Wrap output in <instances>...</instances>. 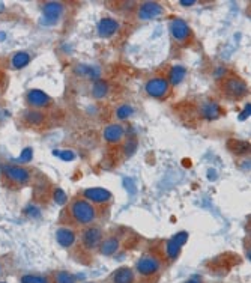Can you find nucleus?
Masks as SVG:
<instances>
[{
    "label": "nucleus",
    "instance_id": "7ed1b4c3",
    "mask_svg": "<svg viewBox=\"0 0 251 283\" xmlns=\"http://www.w3.org/2000/svg\"><path fill=\"white\" fill-rule=\"evenodd\" d=\"M102 229L98 228V226H89V228H86L85 231H83L81 234V244L83 247H85L86 250H96L102 241Z\"/></svg>",
    "mask_w": 251,
    "mask_h": 283
},
{
    "label": "nucleus",
    "instance_id": "a878e982",
    "mask_svg": "<svg viewBox=\"0 0 251 283\" xmlns=\"http://www.w3.org/2000/svg\"><path fill=\"white\" fill-rule=\"evenodd\" d=\"M21 283H50L48 277L45 276H35V274H27L21 277Z\"/></svg>",
    "mask_w": 251,
    "mask_h": 283
},
{
    "label": "nucleus",
    "instance_id": "6e6552de",
    "mask_svg": "<svg viewBox=\"0 0 251 283\" xmlns=\"http://www.w3.org/2000/svg\"><path fill=\"white\" fill-rule=\"evenodd\" d=\"M164 12L162 6L157 2H145L140 8H138V18L140 20H152L157 18L158 15H161Z\"/></svg>",
    "mask_w": 251,
    "mask_h": 283
},
{
    "label": "nucleus",
    "instance_id": "ddd939ff",
    "mask_svg": "<svg viewBox=\"0 0 251 283\" xmlns=\"http://www.w3.org/2000/svg\"><path fill=\"white\" fill-rule=\"evenodd\" d=\"M119 31V23L115 18H102L98 23V34L102 38H110L111 35H115Z\"/></svg>",
    "mask_w": 251,
    "mask_h": 283
},
{
    "label": "nucleus",
    "instance_id": "7c9ffc66",
    "mask_svg": "<svg viewBox=\"0 0 251 283\" xmlns=\"http://www.w3.org/2000/svg\"><path fill=\"white\" fill-rule=\"evenodd\" d=\"M54 155H59L63 161H71V160H74L75 158V154L72 152V151H62V152H53Z\"/></svg>",
    "mask_w": 251,
    "mask_h": 283
},
{
    "label": "nucleus",
    "instance_id": "bb28decb",
    "mask_svg": "<svg viewBox=\"0 0 251 283\" xmlns=\"http://www.w3.org/2000/svg\"><path fill=\"white\" fill-rule=\"evenodd\" d=\"M134 113V108L131 107V106H128V104H124V106H121L119 108H118V111H116V115H118V118L119 119H128L131 115Z\"/></svg>",
    "mask_w": 251,
    "mask_h": 283
},
{
    "label": "nucleus",
    "instance_id": "9b49d317",
    "mask_svg": "<svg viewBox=\"0 0 251 283\" xmlns=\"http://www.w3.org/2000/svg\"><path fill=\"white\" fill-rule=\"evenodd\" d=\"M26 100H27V103H29L33 108L48 107L50 103H51L50 97H48L45 92L39 91V89H32V91H29V94L26 95Z\"/></svg>",
    "mask_w": 251,
    "mask_h": 283
},
{
    "label": "nucleus",
    "instance_id": "c9c22d12",
    "mask_svg": "<svg viewBox=\"0 0 251 283\" xmlns=\"http://www.w3.org/2000/svg\"><path fill=\"white\" fill-rule=\"evenodd\" d=\"M2 283H5V282H2Z\"/></svg>",
    "mask_w": 251,
    "mask_h": 283
},
{
    "label": "nucleus",
    "instance_id": "1a4fd4ad",
    "mask_svg": "<svg viewBox=\"0 0 251 283\" xmlns=\"http://www.w3.org/2000/svg\"><path fill=\"white\" fill-rule=\"evenodd\" d=\"M85 197L88 199V202L91 204H105L111 199V193L105 188H99V187H95V188H88L85 190Z\"/></svg>",
    "mask_w": 251,
    "mask_h": 283
},
{
    "label": "nucleus",
    "instance_id": "473e14b6",
    "mask_svg": "<svg viewBox=\"0 0 251 283\" xmlns=\"http://www.w3.org/2000/svg\"><path fill=\"white\" fill-rule=\"evenodd\" d=\"M250 111H251V106H250V104H247V106H245V108H244V111L241 113V116H239V119H241V121L247 119V118L250 116Z\"/></svg>",
    "mask_w": 251,
    "mask_h": 283
},
{
    "label": "nucleus",
    "instance_id": "f8f14e48",
    "mask_svg": "<svg viewBox=\"0 0 251 283\" xmlns=\"http://www.w3.org/2000/svg\"><path fill=\"white\" fill-rule=\"evenodd\" d=\"M170 31H172L173 38H175L176 41H179V42L187 41V39H188V36H189V34H191V31H189V26H188L184 20H181V18H176V20H173V21H172Z\"/></svg>",
    "mask_w": 251,
    "mask_h": 283
},
{
    "label": "nucleus",
    "instance_id": "5701e85b",
    "mask_svg": "<svg viewBox=\"0 0 251 283\" xmlns=\"http://www.w3.org/2000/svg\"><path fill=\"white\" fill-rule=\"evenodd\" d=\"M31 62V54L29 53H26V51H18L14 54V58H12V67L14 68H24L27 64Z\"/></svg>",
    "mask_w": 251,
    "mask_h": 283
},
{
    "label": "nucleus",
    "instance_id": "f704fd0d",
    "mask_svg": "<svg viewBox=\"0 0 251 283\" xmlns=\"http://www.w3.org/2000/svg\"><path fill=\"white\" fill-rule=\"evenodd\" d=\"M187 283H200V282H197V280H188Z\"/></svg>",
    "mask_w": 251,
    "mask_h": 283
},
{
    "label": "nucleus",
    "instance_id": "6ab92c4d",
    "mask_svg": "<svg viewBox=\"0 0 251 283\" xmlns=\"http://www.w3.org/2000/svg\"><path fill=\"white\" fill-rule=\"evenodd\" d=\"M113 283H134V273L128 267L119 268L113 274Z\"/></svg>",
    "mask_w": 251,
    "mask_h": 283
},
{
    "label": "nucleus",
    "instance_id": "c85d7f7f",
    "mask_svg": "<svg viewBox=\"0 0 251 283\" xmlns=\"http://www.w3.org/2000/svg\"><path fill=\"white\" fill-rule=\"evenodd\" d=\"M66 199H68V196H66V193L62 190V188H56L54 190V201H56V204L58 205H63L65 202H66Z\"/></svg>",
    "mask_w": 251,
    "mask_h": 283
},
{
    "label": "nucleus",
    "instance_id": "c756f323",
    "mask_svg": "<svg viewBox=\"0 0 251 283\" xmlns=\"http://www.w3.org/2000/svg\"><path fill=\"white\" fill-rule=\"evenodd\" d=\"M32 157H33V151H32V148H26V149L23 151V154L20 155L18 161H20V163H27V161H31V160H32Z\"/></svg>",
    "mask_w": 251,
    "mask_h": 283
},
{
    "label": "nucleus",
    "instance_id": "393cba45",
    "mask_svg": "<svg viewBox=\"0 0 251 283\" xmlns=\"http://www.w3.org/2000/svg\"><path fill=\"white\" fill-rule=\"evenodd\" d=\"M54 283H75V277L68 271H58L54 274Z\"/></svg>",
    "mask_w": 251,
    "mask_h": 283
},
{
    "label": "nucleus",
    "instance_id": "a211bd4d",
    "mask_svg": "<svg viewBox=\"0 0 251 283\" xmlns=\"http://www.w3.org/2000/svg\"><path fill=\"white\" fill-rule=\"evenodd\" d=\"M75 72L81 77L86 78H92V80H99V68L98 67H92V65H78L75 68Z\"/></svg>",
    "mask_w": 251,
    "mask_h": 283
},
{
    "label": "nucleus",
    "instance_id": "dca6fc26",
    "mask_svg": "<svg viewBox=\"0 0 251 283\" xmlns=\"http://www.w3.org/2000/svg\"><path fill=\"white\" fill-rule=\"evenodd\" d=\"M119 240L115 238V237H110V238H105L101 241L99 244V253L104 254V256H111V254H115L118 250H119Z\"/></svg>",
    "mask_w": 251,
    "mask_h": 283
},
{
    "label": "nucleus",
    "instance_id": "aec40b11",
    "mask_svg": "<svg viewBox=\"0 0 251 283\" xmlns=\"http://www.w3.org/2000/svg\"><path fill=\"white\" fill-rule=\"evenodd\" d=\"M24 119L29 125H41L44 122V113L39 110H26L24 111Z\"/></svg>",
    "mask_w": 251,
    "mask_h": 283
},
{
    "label": "nucleus",
    "instance_id": "2f4dec72",
    "mask_svg": "<svg viewBox=\"0 0 251 283\" xmlns=\"http://www.w3.org/2000/svg\"><path fill=\"white\" fill-rule=\"evenodd\" d=\"M172 240H173L175 243H178V244L182 247V246L187 243V240H188V234H187V232H179V234H176Z\"/></svg>",
    "mask_w": 251,
    "mask_h": 283
},
{
    "label": "nucleus",
    "instance_id": "72a5a7b5",
    "mask_svg": "<svg viewBox=\"0 0 251 283\" xmlns=\"http://www.w3.org/2000/svg\"><path fill=\"white\" fill-rule=\"evenodd\" d=\"M194 3H196V0H181V5H184V6H191Z\"/></svg>",
    "mask_w": 251,
    "mask_h": 283
},
{
    "label": "nucleus",
    "instance_id": "9d476101",
    "mask_svg": "<svg viewBox=\"0 0 251 283\" xmlns=\"http://www.w3.org/2000/svg\"><path fill=\"white\" fill-rule=\"evenodd\" d=\"M124 136H125V128L121 124H111V125L105 127V130H104V139L107 143H111V145L121 143Z\"/></svg>",
    "mask_w": 251,
    "mask_h": 283
},
{
    "label": "nucleus",
    "instance_id": "f03ea898",
    "mask_svg": "<svg viewBox=\"0 0 251 283\" xmlns=\"http://www.w3.org/2000/svg\"><path fill=\"white\" fill-rule=\"evenodd\" d=\"M3 175L12 185H24L31 179V171L21 166H5Z\"/></svg>",
    "mask_w": 251,
    "mask_h": 283
},
{
    "label": "nucleus",
    "instance_id": "0eeeda50",
    "mask_svg": "<svg viewBox=\"0 0 251 283\" xmlns=\"http://www.w3.org/2000/svg\"><path fill=\"white\" fill-rule=\"evenodd\" d=\"M42 12H44L42 23L44 24H54L63 12V5L61 2H47L44 5Z\"/></svg>",
    "mask_w": 251,
    "mask_h": 283
},
{
    "label": "nucleus",
    "instance_id": "20e7f679",
    "mask_svg": "<svg viewBox=\"0 0 251 283\" xmlns=\"http://www.w3.org/2000/svg\"><path fill=\"white\" fill-rule=\"evenodd\" d=\"M224 94L232 100H239L248 94V88L244 80L238 77H230L224 83Z\"/></svg>",
    "mask_w": 251,
    "mask_h": 283
},
{
    "label": "nucleus",
    "instance_id": "412c9836",
    "mask_svg": "<svg viewBox=\"0 0 251 283\" xmlns=\"http://www.w3.org/2000/svg\"><path fill=\"white\" fill-rule=\"evenodd\" d=\"M108 94V84L104 81V80H95L94 86H92V95L98 100L104 98L105 95Z\"/></svg>",
    "mask_w": 251,
    "mask_h": 283
},
{
    "label": "nucleus",
    "instance_id": "b1692460",
    "mask_svg": "<svg viewBox=\"0 0 251 283\" xmlns=\"http://www.w3.org/2000/svg\"><path fill=\"white\" fill-rule=\"evenodd\" d=\"M165 254H167V258H169L170 261H175L178 256H179V253H181V246L178 243H175L173 240H169L165 243Z\"/></svg>",
    "mask_w": 251,
    "mask_h": 283
},
{
    "label": "nucleus",
    "instance_id": "423d86ee",
    "mask_svg": "<svg viewBox=\"0 0 251 283\" xmlns=\"http://www.w3.org/2000/svg\"><path fill=\"white\" fill-rule=\"evenodd\" d=\"M161 268L159 261L152 256V254H145V256L137 262V271L142 276H152L155 273H158Z\"/></svg>",
    "mask_w": 251,
    "mask_h": 283
},
{
    "label": "nucleus",
    "instance_id": "4be33fe9",
    "mask_svg": "<svg viewBox=\"0 0 251 283\" xmlns=\"http://www.w3.org/2000/svg\"><path fill=\"white\" fill-rule=\"evenodd\" d=\"M185 75H187V70H185L184 67H181V65H176V67L172 68L169 78H170V83L173 84V86H176V84L182 83V80L185 78Z\"/></svg>",
    "mask_w": 251,
    "mask_h": 283
},
{
    "label": "nucleus",
    "instance_id": "f257e3e1",
    "mask_svg": "<svg viewBox=\"0 0 251 283\" xmlns=\"http://www.w3.org/2000/svg\"><path fill=\"white\" fill-rule=\"evenodd\" d=\"M69 211H71V215H72L74 221L81 224V226L92 224L96 220V210H95V207L91 202L85 201V199L74 201Z\"/></svg>",
    "mask_w": 251,
    "mask_h": 283
},
{
    "label": "nucleus",
    "instance_id": "4468645a",
    "mask_svg": "<svg viewBox=\"0 0 251 283\" xmlns=\"http://www.w3.org/2000/svg\"><path fill=\"white\" fill-rule=\"evenodd\" d=\"M56 240L62 247L69 248L75 243V232L71 228H59L56 231Z\"/></svg>",
    "mask_w": 251,
    "mask_h": 283
},
{
    "label": "nucleus",
    "instance_id": "cd10ccee",
    "mask_svg": "<svg viewBox=\"0 0 251 283\" xmlns=\"http://www.w3.org/2000/svg\"><path fill=\"white\" fill-rule=\"evenodd\" d=\"M135 149H137V140H135V136H132V137L128 139L126 145H125V148H124L125 155H126V157H131V155L135 152Z\"/></svg>",
    "mask_w": 251,
    "mask_h": 283
},
{
    "label": "nucleus",
    "instance_id": "39448f33",
    "mask_svg": "<svg viewBox=\"0 0 251 283\" xmlns=\"http://www.w3.org/2000/svg\"><path fill=\"white\" fill-rule=\"evenodd\" d=\"M170 83L162 77H155L146 83V92L154 98H162L169 94Z\"/></svg>",
    "mask_w": 251,
    "mask_h": 283
},
{
    "label": "nucleus",
    "instance_id": "f3484780",
    "mask_svg": "<svg viewBox=\"0 0 251 283\" xmlns=\"http://www.w3.org/2000/svg\"><path fill=\"white\" fill-rule=\"evenodd\" d=\"M227 148H229V151H232L233 154L241 155V154H245V152L250 151V142H247V140H239V139H230V140L227 142Z\"/></svg>",
    "mask_w": 251,
    "mask_h": 283
},
{
    "label": "nucleus",
    "instance_id": "2eb2a0df",
    "mask_svg": "<svg viewBox=\"0 0 251 283\" xmlns=\"http://www.w3.org/2000/svg\"><path fill=\"white\" fill-rule=\"evenodd\" d=\"M200 113H202V116L205 119H217L220 115H221V107L214 103V101H205L202 106H200Z\"/></svg>",
    "mask_w": 251,
    "mask_h": 283
}]
</instances>
